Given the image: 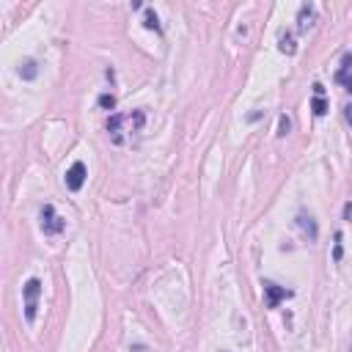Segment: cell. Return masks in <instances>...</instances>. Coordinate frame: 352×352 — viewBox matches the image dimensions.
Returning <instances> with one entry per match:
<instances>
[{"label":"cell","instance_id":"1","mask_svg":"<svg viewBox=\"0 0 352 352\" xmlns=\"http://www.w3.org/2000/svg\"><path fill=\"white\" fill-rule=\"evenodd\" d=\"M22 295H25V319L33 322L36 308H39V295H41V281L39 278H31V281L22 286Z\"/></svg>","mask_w":352,"mask_h":352},{"label":"cell","instance_id":"2","mask_svg":"<svg viewBox=\"0 0 352 352\" xmlns=\"http://www.w3.org/2000/svg\"><path fill=\"white\" fill-rule=\"evenodd\" d=\"M63 226H66V220L61 215H55L53 204H44L41 207V231L44 234H61Z\"/></svg>","mask_w":352,"mask_h":352},{"label":"cell","instance_id":"3","mask_svg":"<svg viewBox=\"0 0 352 352\" xmlns=\"http://www.w3.org/2000/svg\"><path fill=\"white\" fill-rule=\"evenodd\" d=\"M264 295H267V308H278L286 297H292V289H283L273 281H264Z\"/></svg>","mask_w":352,"mask_h":352},{"label":"cell","instance_id":"4","mask_svg":"<svg viewBox=\"0 0 352 352\" xmlns=\"http://www.w3.org/2000/svg\"><path fill=\"white\" fill-rule=\"evenodd\" d=\"M83 182H85V163H72V168L66 171V187L72 190V193H77L80 187H83Z\"/></svg>","mask_w":352,"mask_h":352},{"label":"cell","instance_id":"5","mask_svg":"<svg viewBox=\"0 0 352 352\" xmlns=\"http://www.w3.org/2000/svg\"><path fill=\"white\" fill-rule=\"evenodd\" d=\"M297 226H300V231L305 234V239H308V242H317L319 229H317V220L308 215V212H300V215H297Z\"/></svg>","mask_w":352,"mask_h":352},{"label":"cell","instance_id":"6","mask_svg":"<svg viewBox=\"0 0 352 352\" xmlns=\"http://www.w3.org/2000/svg\"><path fill=\"white\" fill-rule=\"evenodd\" d=\"M297 22H300V31H308V28L314 25V6L311 3H305L303 9H300V17H297Z\"/></svg>","mask_w":352,"mask_h":352},{"label":"cell","instance_id":"7","mask_svg":"<svg viewBox=\"0 0 352 352\" xmlns=\"http://www.w3.org/2000/svg\"><path fill=\"white\" fill-rule=\"evenodd\" d=\"M278 47H281V53H286V55H295V53H297L295 36H292V33H281V39H278Z\"/></svg>","mask_w":352,"mask_h":352},{"label":"cell","instance_id":"8","mask_svg":"<svg viewBox=\"0 0 352 352\" xmlns=\"http://www.w3.org/2000/svg\"><path fill=\"white\" fill-rule=\"evenodd\" d=\"M36 75H39V63H36V61L19 63V77L22 80H36Z\"/></svg>","mask_w":352,"mask_h":352},{"label":"cell","instance_id":"9","mask_svg":"<svg viewBox=\"0 0 352 352\" xmlns=\"http://www.w3.org/2000/svg\"><path fill=\"white\" fill-rule=\"evenodd\" d=\"M336 83H341L347 91H352V69H344L341 66V69L336 72Z\"/></svg>","mask_w":352,"mask_h":352},{"label":"cell","instance_id":"10","mask_svg":"<svg viewBox=\"0 0 352 352\" xmlns=\"http://www.w3.org/2000/svg\"><path fill=\"white\" fill-rule=\"evenodd\" d=\"M143 25L149 28V31H160V19H157V14H154V9H146Z\"/></svg>","mask_w":352,"mask_h":352},{"label":"cell","instance_id":"11","mask_svg":"<svg viewBox=\"0 0 352 352\" xmlns=\"http://www.w3.org/2000/svg\"><path fill=\"white\" fill-rule=\"evenodd\" d=\"M311 110H314V116H325L327 113V102L322 99V97H317V99L311 102Z\"/></svg>","mask_w":352,"mask_h":352},{"label":"cell","instance_id":"12","mask_svg":"<svg viewBox=\"0 0 352 352\" xmlns=\"http://www.w3.org/2000/svg\"><path fill=\"white\" fill-rule=\"evenodd\" d=\"M289 129H292V121L286 119V116H281V119H278V138H286Z\"/></svg>","mask_w":352,"mask_h":352},{"label":"cell","instance_id":"13","mask_svg":"<svg viewBox=\"0 0 352 352\" xmlns=\"http://www.w3.org/2000/svg\"><path fill=\"white\" fill-rule=\"evenodd\" d=\"M97 102H99V107H105V110H113L116 107V97H113V94H102Z\"/></svg>","mask_w":352,"mask_h":352},{"label":"cell","instance_id":"14","mask_svg":"<svg viewBox=\"0 0 352 352\" xmlns=\"http://www.w3.org/2000/svg\"><path fill=\"white\" fill-rule=\"evenodd\" d=\"M344 248H341V234H336V248H333V261H341Z\"/></svg>","mask_w":352,"mask_h":352},{"label":"cell","instance_id":"15","mask_svg":"<svg viewBox=\"0 0 352 352\" xmlns=\"http://www.w3.org/2000/svg\"><path fill=\"white\" fill-rule=\"evenodd\" d=\"M121 121H124V116H113V119L107 121V129H110V132H119V127H121Z\"/></svg>","mask_w":352,"mask_h":352},{"label":"cell","instance_id":"16","mask_svg":"<svg viewBox=\"0 0 352 352\" xmlns=\"http://www.w3.org/2000/svg\"><path fill=\"white\" fill-rule=\"evenodd\" d=\"M344 119H347V124L352 127V105H347V107H344Z\"/></svg>","mask_w":352,"mask_h":352},{"label":"cell","instance_id":"17","mask_svg":"<svg viewBox=\"0 0 352 352\" xmlns=\"http://www.w3.org/2000/svg\"><path fill=\"white\" fill-rule=\"evenodd\" d=\"M314 94H317V97H325V85H322V83H314Z\"/></svg>","mask_w":352,"mask_h":352},{"label":"cell","instance_id":"18","mask_svg":"<svg viewBox=\"0 0 352 352\" xmlns=\"http://www.w3.org/2000/svg\"><path fill=\"white\" fill-rule=\"evenodd\" d=\"M344 217H352V201L347 204V207H344Z\"/></svg>","mask_w":352,"mask_h":352}]
</instances>
